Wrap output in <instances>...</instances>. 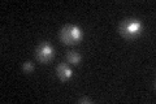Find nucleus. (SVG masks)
I'll return each instance as SVG.
<instances>
[{
    "label": "nucleus",
    "instance_id": "obj_1",
    "mask_svg": "<svg viewBox=\"0 0 156 104\" xmlns=\"http://www.w3.org/2000/svg\"><path fill=\"white\" fill-rule=\"evenodd\" d=\"M83 38V33L78 26L74 25H68V26L62 27V30L60 33V39L64 44L68 46H74V44L80 43Z\"/></svg>",
    "mask_w": 156,
    "mask_h": 104
},
{
    "label": "nucleus",
    "instance_id": "obj_2",
    "mask_svg": "<svg viewBox=\"0 0 156 104\" xmlns=\"http://www.w3.org/2000/svg\"><path fill=\"white\" fill-rule=\"evenodd\" d=\"M142 30H143V25L138 20H125L120 25V33L125 38H129V39L136 38L142 33Z\"/></svg>",
    "mask_w": 156,
    "mask_h": 104
},
{
    "label": "nucleus",
    "instance_id": "obj_3",
    "mask_svg": "<svg viewBox=\"0 0 156 104\" xmlns=\"http://www.w3.org/2000/svg\"><path fill=\"white\" fill-rule=\"evenodd\" d=\"M35 56L41 63H50L53 59V48L50 43L42 42L35 51Z\"/></svg>",
    "mask_w": 156,
    "mask_h": 104
},
{
    "label": "nucleus",
    "instance_id": "obj_4",
    "mask_svg": "<svg viewBox=\"0 0 156 104\" xmlns=\"http://www.w3.org/2000/svg\"><path fill=\"white\" fill-rule=\"evenodd\" d=\"M56 72H57V76L61 78L62 81H65V80H69V78L72 77V69L66 65V64L64 63H61L60 65L57 66L56 69Z\"/></svg>",
    "mask_w": 156,
    "mask_h": 104
},
{
    "label": "nucleus",
    "instance_id": "obj_5",
    "mask_svg": "<svg viewBox=\"0 0 156 104\" xmlns=\"http://www.w3.org/2000/svg\"><path fill=\"white\" fill-rule=\"evenodd\" d=\"M66 59H68V61H69L70 64H73V65H78V64L81 63L82 60V57L80 53H77V52H68L66 53Z\"/></svg>",
    "mask_w": 156,
    "mask_h": 104
},
{
    "label": "nucleus",
    "instance_id": "obj_6",
    "mask_svg": "<svg viewBox=\"0 0 156 104\" xmlns=\"http://www.w3.org/2000/svg\"><path fill=\"white\" fill-rule=\"evenodd\" d=\"M23 70H25L26 73H31L33 70H34V65H33V64L30 63V61H27V63H25V64H23Z\"/></svg>",
    "mask_w": 156,
    "mask_h": 104
},
{
    "label": "nucleus",
    "instance_id": "obj_7",
    "mask_svg": "<svg viewBox=\"0 0 156 104\" xmlns=\"http://www.w3.org/2000/svg\"><path fill=\"white\" fill-rule=\"evenodd\" d=\"M78 103H80V104H83V103H92V99H90V98H82V99H80V100H78Z\"/></svg>",
    "mask_w": 156,
    "mask_h": 104
}]
</instances>
